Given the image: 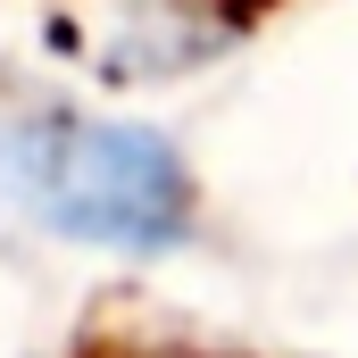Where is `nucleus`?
Listing matches in <instances>:
<instances>
[{"mask_svg":"<svg viewBox=\"0 0 358 358\" xmlns=\"http://www.w3.org/2000/svg\"><path fill=\"white\" fill-rule=\"evenodd\" d=\"M0 192L92 250H176L192 234V176L183 159L108 117H8L0 125Z\"/></svg>","mask_w":358,"mask_h":358,"instance_id":"1","label":"nucleus"}]
</instances>
